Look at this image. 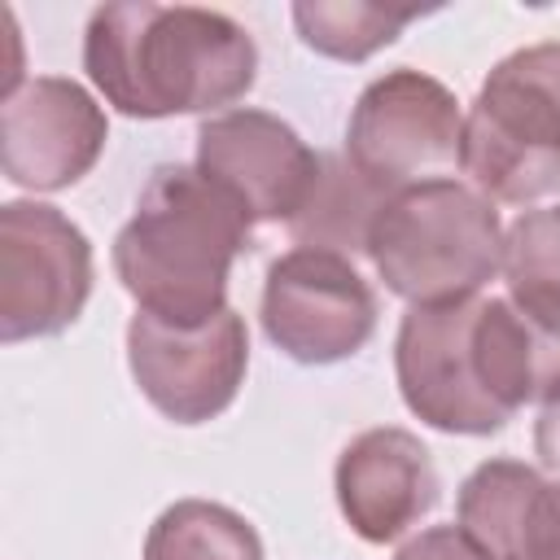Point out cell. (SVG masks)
<instances>
[{
	"label": "cell",
	"mask_w": 560,
	"mask_h": 560,
	"mask_svg": "<svg viewBox=\"0 0 560 560\" xmlns=\"http://www.w3.org/2000/svg\"><path fill=\"white\" fill-rule=\"evenodd\" d=\"M83 70L127 118L210 114L241 101L258 79L254 35L197 4H101L83 35Z\"/></svg>",
	"instance_id": "6da1fadb"
},
{
	"label": "cell",
	"mask_w": 560,
	"mask_h": 560,
	"mask_svg": "<svg viewBox=\"0 0 560 560\" xmlns=\"http://www.w3.org/2000/svg\"><path fill=\"white\" fill-rule=\"evenodd\" d=\"M249 228L254 219L197 166H158L114 236V271L136 311L206 324L228 311V271L249 249Z\"/></svg>",
	"instance_id": "7a4b0ae2"
},
{
	"label": "cell",
	"mask_w": 560,
	"mask_h": 560,
	"mask_svg": "<svg viewBox=\"0 0 560 560\" xmlns=\"http://www.w3.org/2000/svg\"><path fill=\"white\" fill-rule=\"evenodd\" d=\"M368 258L385 289L411 306L468 302L503 267V228L477 188L429 179L381 206Z\"/></svg>",
	"instance_id": "3957f363"
},
{
	"label": "cell",
	"mask_w": 560,
	"mask_h": 560,
	"mask_svg": "<svg viewBox=\"0 0 560 560\" xmlns=\"http://www.w3.org/2000/svg\"><path fill=\"white\" fill-rule=\"evenodd\" d=\"M464 114L446 83L420 70H389L363 88L346 127V158L381 192L442 179L459 162Z\"/></svg>",
	"instance_id": "277c9868"
},
{
	"label": "cell",
	"mask_w": 560,
	"mask_h": 560,
	"mask_svg": "<svg viewBox=\"0 0 560 560\" xmlns=\"http://www.w3.org/2000/svg\"><path fill=\"white\" fill-rule=\"evenodd\" d=\"M92 293L88 236L44 201L0 210V341H31L70 328Z\"/></svg>",
	"instance_id": "5b68a950"
},
{
	"label": "cell",
	"mask_w": 560,
	"mask_h": 560,
	"mask_svg": "<svg viewBox=\"0 0 560 560\" xmlns=\"http://www.w3.org/2000/svg\"><path fill=\"white\" fill-rule=\"evenodd\" d=\"M459 166L490 201L529 206L560 188V109L508 61L464 114Z\"/></svg>",
	"instance_id": "8992f818"
},
{
	"label": "cell",
	"mask_w": 560,
	"mask_h": 560,
	"mask_svg": "<svg viewBox=\"0 0 560 560\" xmlns=\"http://www.w3.org/2000/svg\"><path fill=\"white\" fill-rule=\"evenodd\" d=\"M127 363L140 394L175 424H201L232 407L245 368V319L228 306L206 324H166L136 311L127 324Z\"/></svg>",
	"instance_id": "52a82bcc"
},
{
	"label": "cell",
	"mask_w": 560,
	"mask_h": 560,
	"mask_svg": "<svg viewBox=\"0 0 560 560\" xmlns=\"http://www.w3.org/2000/svg\"><path fill=\"white\" fill-rule=\"evenodd\" d=\"M262 332L293 363H341L376 332V293L341 254L289 249L262 284Z\"/></svg>",
	"instance_id": "ba28073f"
},
{
	"label": "cell",
	"mask_w": 560,
	"mask_h": 560,
	"mask_svg": "<svg viewBox=\"0 0 560 560\" xmlns=\"http://www.w3.org/2000/svg\"><path fill=\"white\" fill-rule=\"evenodd\" d=\"M477 306L481 298L411 306L394 341V372L402 402L424 424L464 438H486L508 424V411L490 398L477 368V346H472Z\"/></svg>",
	"instance_id": "9c48e42d"
},
{
	"label": "cell",
	"mask_w": 560,
	"mask_h": 560,
	"mask_svg": "<svg viewBox=\"0 0 560 560\" xmlns=\"http://www.w3.org/2000/svg\"><path fill=\"white\" fill-rule=\"evenodd\" d=\"M197 171L254 223H289L315 188L319 153L267 109H223L197 127Z\"/></svg>",
	"instance_id": "30bf717a"
},
{
	"label": "cell",
	"mask_w": 560,
	"mask_h": 560,
	"mask_svg": "<svg viewBox=\"0 0 560 560\" xmlns=\"http://www.w3.org/2000/svg\"><path fill=\"white\" fill-rule=\"evenodd\" d=\"M109 140L105 109L74 83L57 74L26 79L4 96L0 109V166L4 179L35 192H57L79 184Z\"/></svg>",
	"instance_id": "8fae6325"
},
{
	"label": "cell",
	"mask_w": 560,
	"mask_h": 560,
	"mask_svg": "<svg viewBox=\"0 0 560 560\" xmlns=\"http://www.w3.org/2000/svg\"><path fill=\"white\" fill-rule=\"evenodd\" d=\"M337 508L363 542H394L438 503L429 446L407 429H368L337 459Z\"/></svg>",
	"instance_id": "7c38bea8"
},
{
	"label": "cell",
	"mask_w": 560,
	"mask_h": 560,
	"mask_svg": "<svg viewBox=\"0 0 560 560\" xmlns=\"http://www.w3.org/2000/svg\"><path fill=\"white\" fill-rule=\"evenodd\" d=\"M547 481L521 459H486L459 486V529L490 560H529Z\"/></svg>",
	"instance_id": "4fadbf2b"
},
{
	"label": "cell",
	"mask_w": 560,
	"mask_h": 560,
	"mask_svg": "<svg viewBox=\"0 0 560 560\" xmlns=\"http://www.w3.org/2000/svg\"><path fill=\"white\" fill-rule=\"evenodd\" d=\"M385 201H389V192H381L368 175H359L346 153L341 158L319 153L315 188L302 201V210L289 219V236L298 241V249H328L341 258H346V249L368 254V236H372V223Z\"/></svg>",
	"instance_id": "5bb4252c"
},
{
	"label": "cell",
	"mask_w": 560,
	"mask_h": 560,
	"mask_svg": "<svg viewBox=\"0 0 560 560\" xmlns=\"http://www.w3.org/2000/svg\"><path fill=\"white\" fill-rule=\"evenodd\" d=\"M416 4H372V0H302L293 4V26L306 48L332 61H368L416 22Z\"/></svg>",
	"instance_id": "9a60e30c"
},
{
	"label": "cell",
	"mask_w": 560,
	"mask_h": 560,
	"mask_svg": "<svg viewBox=\"0 0 560 560\" xmlns=\"http://www.w3.org/2000/svg\"><path fill=\"white\" fill-rule=\"evenodd\" d=\"M144 560H262V542L241 512L210 499H179L153 521Z\"/></svg>",
	"instance_id": "2e32d148"
},
{
	"label": "cell",
	"mask_w": 560,
	"mask_h": 560,
	"mask_svg": "<svg viewBox=\"0 0 560 560\" xmlns=\"http://www.w3.org/2000/svg\"><path fill=\"white\" fill-rule=\"evenodd\" d=\"M503 280L508 298L534 315L560 324V206L525 210L503 232Z\"/></svg>",
	"instance_id": "e0dca14e"
},
{
	"label": "cell",
	"mask_w": 560,
	"mask_h": 560,
	"mask_svg": "<svg viewBox=\"0 0 560 560\" xmlns=\"http://www.w3.org/2000/svg\"><path fill=\"white\" fill-rule=\"evenodd\" d=\"M394 560H490L459 525H433V529H420L411 534Z\"/></svg>",
	"instance_id": "ac0fdd59"
},
{
	"label": "cell",
	"mask_w": 560,
	"mask_h": 560,
	"mask_svg": "<svg viewBox=\"0 0 560 560\" xmlns=\"http://www.w3.org/2000/svg\"><path fill=\"white\" fill-rule=\"evenodd\" d=\"M503 61H508L516 74H525V79L560 109V39H551V44H529V48L503 57Z\"/></svg>",
	"instance_id": "d6986e66"
},
{
	"label": "cell",
	"mask_w": 560,
	"mask_h": 560,
	"mask_svg": "<svg viewBox=\"0 0 560 560\" xmlns=\"http://www.w3.org/2000/svg\"><path fill=\"white\" fill-rule=\"evenodd\" d=\"M529 560H560V481H556V486H547L542 521H538L534 556H529Z\"/></svg>",
	"instance_id": "ffe728a7"
},
{
	"label": "cell",
	"mask_w": 560,
	"mask_h": 560,
	"mask_svg": "<svg viewBox=\"0 0 560 560\" xmlns=\"http://www.w3.org/2000/svg\"><path fill=\"white\" fill-rule=\"evenodd\" d=\"M534 451H538L542 468H556L560 472V398L542 402L538 424H534Z\"/></svg>",
	"instance_id": "44dd1931"
}]
</instances>
